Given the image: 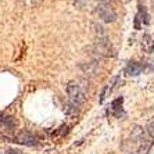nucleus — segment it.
Here are the masks:
<instances>
[{
	"label": "nucleus",
	"mask_w": 154,
	"mask_h": 154,
	"mask_svg": "<svg viewBox=\"0 0 154 154\" xmlns=\"http://www.w3.org/2000/svg\"><path fill=\"white\" fill-rule=\"evenodd\" d=\"M67 94L69 97V101L76 107H79L81 104L85 103V93H83L82 88L79 86V83L75 82V81H69L67 83Z\"/></svg>",
	"instance_id": "nucleus-1"
},
{
	"label": "nucleus",
	"mask_w": 154,
	"mask_h": 154,
	"mask_svg": "<svg viewBox=\"0 0 154 154\" xmlns=\"http://www.w3.org/2000/svg\"><path fill=\"white\" fill-rule=\"evenodd\" d=\"M93 51L96 56L103 58H108L114 56V50H112L111 43L108 42L107 38H103V39H96L93 45Z\"/></svg>",
	"instance_id": "nucleus-2"
},
{
	"label": "nucleus",
	"mask_w": 154,
	"mask_h": 154,
	"mask_svg": "<svg viewBox=\"0 0 154 154\" xmlns=\"http://www.w3.org/2000/svg\"><path fill=\"white\" fill-rule=\"evenodd\" d=\"M96 13L104 22H114L115 20H117V14H115L114 8L107 3L99 4L96 7Z\"/></svg>",
	"instance_id": "nucleus-3"
},
{
	"label": "nucleus",
	"mask_w": 154,
	"mask_h": 154,
	"mask_svg": "<svg viewBox=\"0 0 154 154\" xmlns=\"http://www.w3.org/2000/svg\"><path fill=\"white\" fill-rule=\"evenodd\" d=\"M17 142L21 144H25V146H36V144L39 143L36 135H33L31 132H26V131H22V132L18 133Z\"/></svg>",
	"instance_id": "nucleus-4"
},
{
	"label": "nucleus",
	"mask_w": 154,
	"mask_h": 154,
	"mask_svg": "<svg viewBox=\"0 0 154 154\" xmlns=\"http://www.w3.org/2000/svg\"><path fill=\"white\" fill-rule=\"evenodd\" d=\"M118 81H119V76H118V75L112 76V78L110 79V81H108V83H107L106 86H104V89L101 90L100 99H99V101H100V103H103V101L106 100V97L110 96V93H111L112 90H114V88H115V85L118 83Z\"/></svg>",
	"instance_id": "nucleus-5"
},
{
	"label": "nucleus",
	"mask_w": 154,
	"mask_h": 154,
	"mask_svg": "<svg viewBox=\"0 0 154 154\" xmlns=\"http://www.w3.org/2000/svg\"><path fill=\"white\" fill-rule=\"evenodd\" d=\"M81 69L85 75L94 76L99 72V64H97V61H86L81 64Z\"/></svg>",
	"instance_id": "nucleus-6"
},
{
	"label": "nucleus",
	"mask_w": 154,
	"mask_h": 154,
	"mask_svg": "<svg viewBox=\"0 0 154 154\" xmlns=\"http://www.w3.org/2000/svg\"><path fill=\"white\" fill-rule=\"evenodd\" d=\"M143 71V65L139 63H129L125 67V74L129 76H136Z\"/></svg>",
	"instance_id": "nucleus-7"
},
{
	"label": "nucleus",
	"mask_w": 154,
	"mask_h": 154,
	"mask_svg": "<svg viewBox=\"0 0 154 154\" xmlns=\"http://www.w3.org/2000/svg\"><path fill=\"white\" fill-rule=\"evenodd\" d=\"M146 139L144 137V132H143V128H140V126H133L132 131H131V140L132 142H139L142 143L143 140Z\"/></svg>",
	"instance_id": "nucleus-8"
},
{
	"label": "nucleus",
	"mask_w": 154,
	"mask_h": 154,
	"mask_svg": "<svg viewBox=\"0 0 154 154\" xmlns=\"http://www.w3.org/2000/svg\"><path fill=\"white\" fill-rule=\"evenodd\" d=\"M0 122H2V125L7 129V131H14L15 126H17V121H15V118L14 117H10V115H4Z\"/></svg>",
	"instance_id": "nucleus-9"
},
{
	"label": "nucleus",
	"mask_w": 154,
	"mask_h": 154,
	"mask_svg": "<svg viewBox=\"0 0 154 154\" xmlns=\"http://www.w3.org/2000/svg\"><path fill=\"white\" fill-rule=\"evenodd\" d=\"M142 47H143V50L149 51V53H154V42H153V39H151L150 35H144L143 36Z\"/></svg>",
	"instance_id": "nucleus-10"
},
{
	"label": "nucleus",
	"mask_w": 154,
	"mask_h": 154,
	"mask_svg": "<svg viewBox=\"0 0 154 154\" xmlns=\"http://www.w3.org/2000/svg\"><path fill=\"white\" fill-rule=\"evenodd\" d=\"M151 146H153V140L144 139L143 142L139 144V150H137V154H149Z\"/></svg>",
	"instance_id": "nucleus-11"
},
{
	"label": "nucleus",
	"mask_w": 154,
	"mask_h": 154,
	"mask_svg": "<svg viewBox=\"0 0 154 154\" xmlns=\"http://www.w3.org/2000/svg\"><path fill=\"white\" fill-rule=\"evenodd\" d=\"M122 100H124L122 97H118V99H115V100L112 101V104H111V111H112V114L117 115V117H118V110L121 111Z\"/></svg>",
	"instance_id": "nucleus-12"
},
{
	"label": "nucleus",
	"mask_w": 154,
	"mask_h": 154,
	"mask_svg": "<svg viewBox=\"0 0 154 154\" xmlns=\"http://www.w3.org/2000/svg\"><path fill=\"white\" fill-rule=\"evenodd\" d=\"M67 132H68V126L63 125V126H60L56 132H53V135H51V136H53V137H58V136H61V135H64V133H67Z\"/></svg>",
	"instance_id": "nucleus-13"
},
{
	"label": "nucleus",
	"mask_w": 154,
	"mask_h": 154,
	"mask_svg": "<svg viewBox=\"0 0 154 154\" xmlns=\"http://www.w3.org/2000/svg\"><path fill=\"white\" fill-rule=\"evenodd\" d=\"M147 133L150 135V137H153L154 139V121L150 122V124L147 125Z\"/></svg>",
	"instance_id": "nucleus-14"
},
{
	"label": "nucleus",
	"mask_w": 154,
	"mask_h": 154,
	"mask_svg": "<svg viewBox=\"0 0 154 154\" xmlns=\"http://www.w3.org/2000/svg\"><path fill=\"white\" fill-rule=\"evenodd\" d=\"M101 3H107V2H110V0H100Z\"/></svg>",
	"instance_id": "nucleus-15"
},
{
	"label": "nucleus",
	"mask_w": 154,
	"mask_h": 154,
	"mask_svg": "<svg viewBox=\"0 0 154 154\" xmlns=\"http://www.w3.org/2000/svg\"><path fill=\"white\" fill-rule=\"evenodd\" d=\"M129 154H137V153H129Z\"/></svg>",
	"instance_id": "nucleus-16"
}]
</instances>
